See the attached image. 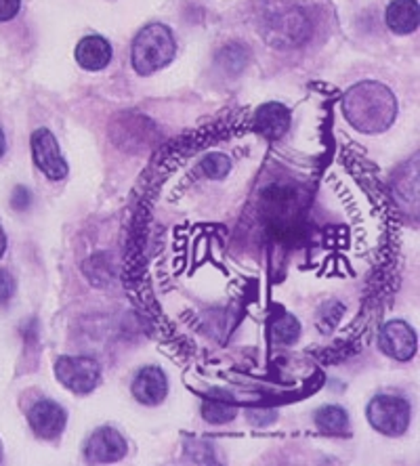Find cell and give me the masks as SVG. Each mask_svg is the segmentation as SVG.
Here are the masks:
<instances>
[{"mask_svg": "<svg viewBox=\"0 0 420 466\" xmlns=\"http://www.w3.org/2000/svg\"><path fill=\"white\" fill-rule=\"evenodd\" d=\"M55 376L72 393L88 395L99 385L101 368L97 360L87 358V355H80V358L66 355V358L55 361Z\"/></svg>", "mask_w": 420, "mask_h": 466, "instance_id": "cell-5", "label": "cell"}, {"mask_svg": "<svg viewBox=\"0 0 420 466\" xmlns=\"http://www.w3.org/2000/svg\"><path fill=\"white\" fill-rule=\"evenodd\" d=\"M410 403L395 395H378L368 406V420L378 433L397 437L410 427Z\"/></svg>", "mask_w": 420, "mask_h": 466, "instance_id": "cell-4", "label": "cell"}, {"mask_svg": "<svg viewBox=\"0 0 420 466\" xmlns=\"http://www.w3.org/2000/svg\"><path fill=\"white\" fill-rule=\"evenodd\" d=\"M177 53L173 32L164 24H149L137 34L133 43V66L141 76H149L169 66Z\"/></svg>", "mask_w": 420, "mask_h": 466, "instance_id": "cell-2", "label": "cell"}, {"mask_svg": "<svg viewBox=\"0 0 420 466\" xmlns=\"http://www.w3.org/2000/svg\"><path fill=\"white\" fill-rule=\"evenodd\" d=\"M381 351L397 361H408L416 355V332L405 324V321H389L383 326L381 337H378Z\"/></svg>", "mask_w": 420, "mask_h": 466, "instance_id": "cell-7", "label": "cell"}, {"mask_svg": "<svg viewBox=\"0 0 420 466\" xmlns=\"http://www.w3.org/2000/svg\"><path fill=\"white\" fill-rule=\"evenodd\" d=\"M315 424H318L322 433L343 435L349 431V416L339 406H326L315 412Z\"/></svg>", "mask_w": 420, "mask_h": 466, "instance_id": "cell-14", "label": "cell"}, {"mask_svg": "<svg viewBox=\"0 0 420 466\" xmlns=\"http://www.w3.org/2000/svg\"><path fill=\"white\" fill-rule=\"evenodd\" d=\"M263 32L275 46H297L309 36V22L299 6L278 5L265 15Z\"/></svg>", "mask_w": 420, "mask_h": 466, "instance_id": "cell-3", "label": "cell"}, {"mask_svg": "<svg viewBox=\"0 0 420 466\" xmlns=\"http://www.w3.org/2000/svg\"><path fill=\"white\" fill-rule=\"evenodd\" d=\"M5 250H6V236H5V231H3V228H0V258H3V255H5Z\"/></svg>", "mask_w": 420, "mask_h": 466, "instance_id": "cell-21", "label": "cell"}, {"mask_svg": "<svg viewBox=\"0 0 420 466\" xmlns=\"http://www.w3.org/2000/svg\"><path fill=\"white\" fill-rule=\"evenodd\" d=\"M254 125L265 139H280L291 127V112L282 104H265L257 109Z\"/></svg>", "mask_w": 420, "mask_h": 466, "instance_id": "cell-12", "label": "cell"}, {"mask_svg": "<svg viewBox=\"0 0 420 466\" xmlns=\"http://www.w3.org/2000/svg\"><path fill=\"white\" fill-rule=\"evenodd\" d=\"M19 6H22V0H0V24L11 22L19 13Z\"/></svg>", "mask_w": 420, "mask_h": 466, "instance_id": "cell-19", "label": "cell"}, {"mask_svg": "<svg viewBox=\"0 0 420 466\" xmlns=\"http://www.w3.org/2000/svg\"><path fill=\"white\" fill-rule=\"evenodd\" d=\"M230 170H231V162L230 157L223 154L206 156L204 160L200 162V173H204V177H209V179H223Z\"/></svg>", "mask_w": 420, "mask_h": 466, "instance_id": "cell-17", "label": "cell"}, {"mask_svg": "<svg viewBox=\"0 0 420 466\" xmlns=\"http://www.w3.org/2000/svg\"><path fill=\"white\" fill-rule=\"evenodd\" d=\"M128 445L127 440L112 427H101L91 435L87 443V461L95 464H109L118 462L127 456Z\"/></svg>", "mask_w": 420, "mask_h": 466, "instance_id": "cell-8", "label": "cell"}, {"mask_svg": "<svg viewBox=\"0 0 420 466\" xmlns=\"http://www.w3.org/2000/svg\"><path fill=\"white\" fill-rule=\"evenodd\" d=\"M420 22V9L416 0H394L387 9V25L391 32L399 34H412L416 32Z\"/></svg>", "mask_w": 420, "mask_h": 466, "instance_id": "cell-13", "label": "cell"}, {"mask_svg": "<svg viewBox=\"0 0 420 466\" xmlns=\"http://www.w3.org/2000/svg\"><path fill=\"white\" fill-rule=\"evenodd\" d=\"M236 414H238V408L233 406V403L219 401V400L204 403V408H202L204 420L210 424H227L236 418Z\"/></svg>", "mask_w": 420, "mask_h": 466, "instance_id": "cell-15", "label": "cell"}, {"mask_svg": "<svg viewBox=\"0 0 420 466\" xmlns=\"http://www.w3.org/2000/svg\"><path fill=\"white\" fill-rule=\"evenodd\" d=\"M343 114L362 133H383L395 122L397 99L384 85L360 82L343 99Z\"/></svg>", "mask_w": 420, "mask_h": 466, "instance_id": "cell-1", "label": "cell"}, {"mask_svg": "<svg viewBox=\"0 0 420 466\" xmlns=\"http://www.w3.org/2000/svg\"><path fill=\"white\" fill-rule=\"evenodd\" d=\"M5 149H6V139H5V133H3V128H0V157L5 156Z\"/></svg>", "mask_w": 420, "mask_h": 466, "instance_id": "cell-22", "label": "cell"}, {"mask_svg": "<svg viewBox=\"0 0 420 466\" xmlns=\"http://www.w3.org/2000/svg\"><path fill=\"white\" fill-rule=\"evenodd\" d=\"M275 416H278L275 412H267V416H265L263 412H257V410H252V412L248 414V418H251V422L257 424V427H259V424H270V422H273Z\"/></svg>", "mask_w": 420, "mask_h": 466, "instance_id": "cell-20", "label": "cell"}, {"mask_svg": "<svg viewBox=\"0 0 420 466\" xmlns=\"http://www.w3.org/2000/svg\"><path fill=\"white\" fill-rule=\"evenodd\" d=\"M27 422L40 440H57L64 433L67 414L66 410L51 400H40L27 412Z\"/></svg>", "mask_w": 420, "mask_h": 466, "instance_id": "cell-9", "label": "cell"}, {"mask_svg": "<svg viewBox=\"0 0 420 466\" xmlns=\"http://www.w3.org/2000/svg\"><path fill=\"white\" fill-rule=\"evenodd\" d=\"M273 337L280 342L291 345V342H294L301 337V324L292 318L291 313H282L280 318L273 321Z\"/></svg>", "mask_w": 420, "mask_h": 466, "instance_id": "cell-16", "label": "cell"}, {"mask_svg": "<svg viewBox=\"0 0 420 466\" xmlns=\"http://www.w3.org/2000/svg\"><path fill=\"white\" fill-rule=\"evenodd\" d=\"M76 61L88 72L103 70L112 61V45L101 36H87L76 46Z\"/></svg>", "mask_w": 420, "mask_h": 466, "instance_id": "cell-11", "label": "cell"}, {"mask_svg": "<svg viewBox=\"0 0 420 466\" xmlns=\"http://www.w3.org/2000/svg\"><path fill=\"white\" fill-rule=\"evenodd\" d=\"M32 154L36 167L53 181L64 179L67 175V164L61 156L59 143L55 139V135L46 128H38L32 135Z\"/></svg>", "mask_w": 420, "mask_h": 466, "instance_id": "cell-6", "label": "cell"}, {"mask_svg": "<svg viewBox=\"0 0 420 466\" xmlns=\"http://www.w3.org/2000/svg\"><path fill=\"white\" fill-rule=\"evenodd\" d=\"M130 390H133L135 400L143 403V406H160L169 395L167 374H164L160 368H143L141 372L135 376Z\"/></svg>", "mask_w": 420, "mask_h": 466, "instance_id": "cell-10", "label": "cell"}, {"mask_svg": "<svg viewBox=\"0 0 420 466\" xmlns=\"http://www.w3.org/2000/svg\"><path fill=\"white\" fill-rule=\"evenodd\" d=\"M13 294H15V279H13L9 271L0 269V307L9 303Z\"/></svg>", "mask_w": 420, "mask_h": 466, "instance_id": "cell-18", "label": "cell"}]
</instances>
